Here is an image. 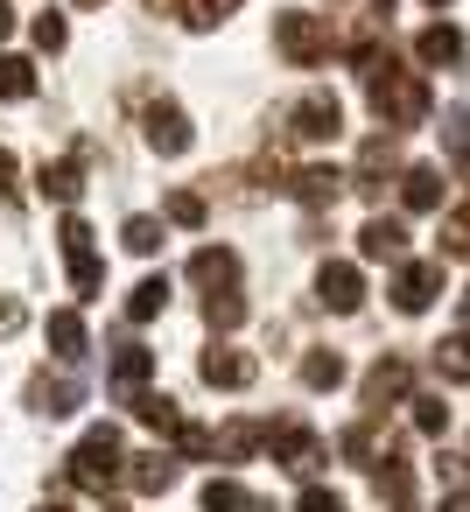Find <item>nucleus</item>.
I'll return each mask as SVG.
<instances>
[{"label": "nucleus", "instance_id": "nucleus-1", "mask_svg": "<svg viewBox=\"0 0 470 512\" xmlns=\"http://www.w3.org/2000/svg\"><path fill=\"white\" fill-rule=\"evenodd\" d=\"M64 477H71L78 491H113V484H127V442H120V428H113V421L85 428V442L64 456Z\"/></svg>", "mask_w": 470, "mask_h": 512}, {"label": "nucleus", "instance_id": "nucleus-2", "mask_svg": "<svg viewBox=\"0 0 470 512\" xmlns=\"http://www.w3.org/2000/svg\"><path fill=\"white\" fill-rule=\"evenodd\" d=\"M365 99H372L379 127H421V120H428V106H435V99H428V85H421L414 71H400L393 57L365 78Z\"/></svg>", "mask_w": 470, "mask_h": 512}, {"label": "nucleus", "instance_id": "nucleus-3", "mask_svg": "<svg viewBox=\"0 0 470 512\" xmlns=\"http://www.w3.org/2000/svg\"><path fill=\"white\" fill-rule=\"evenodd\" d=\"M274 50L295 71H316L337 50V29H330V15H274Z\"/></svg>", "mask_w": 470, "mask_h": 512}, {"label": "nucleus", "instance_id": "nucleus-4", "mask_svg": "<svg viewBox=\"0 0 470 512\" xmlns=\"http://www.w3.org/2000/svg\"><path fill=\"white\" fill-rule=\"evenodd\" d=\"M57 246H64V260H71V288H78V295H99V288H106V267H99V253H92V225H85L78 211H64Z\"/></svg>", "mask_w": 470, "mask_h": 512}, {"label": "nucleus", "instance_id": "nucleus-5", "mask_svg": "<svg viewBox=\"0 0 470 512\" xmlns=\"http://www.w3.org/2000/svg\"><path fill=\"white\" fill-rule=\"evenodd\" d=\"M141 134H148L155 155H190V141H197V134H190V113H183L176 99H148V106H141Z\"/></svg>", "mask_w": 470, "mask_h": 512}, {"label": "nucleus", "instance_id": "nucleus-6", "mask_svg": "<svg viewBox=\"0 0 470 512\" xmlns=\"http://www.w3.org/2000/svg\"><path fill=\"white\" fill-rule=\"evenodd\" d=\"M267 449H274V463H281V470H295V477H309V470L330 456V449H323V435H316V428H302V421H274V428H267Z\"/></svg>", "mask_w": 470, "mask_h": 512}, {"label": "nucleus", "instance_id": "nucleus-7", "mask_svg": "<svg viewBox=\"0 0 470 512\" xmlns=\"http://www.w3.org/2000/svg\"><path fill=\"white\" fill-rule=\"evenodd\" d=\"M288 134H295V141H337V134H344V106H337V92H309V99H295V106H288Z\"/></svg>", "mask_w": 470, "mask_h": 512}, {"label": "nucleus", "instance_id": "nucleus-8", "mask_svg": "<svg viewBox=\"0 0 470 512\" xmlns=\"http://www.w3.org/2000/svg\"><path fill=\"white\" fill-rule=\"evenodd\" d=\"M386 176H407V169H400V141H393V134H372V141L358 148L351 190H358V197H379V190H386Z\"/></svg>", "mask_w": 470, "mask_h": 512}, {"label": "nucleus", "instance_id": "nucleus-9", "mask_svg": "<svg viewBox=\"0 0 470 512\" xmlns=\"http://www.w3.org/2000/svg\"><path fill=\"white\" fill-rule=\"evenodd\" d=\"M435 295H442V260H407V267L393 274V309H400V316H421Z\"/></svg>", "mask_w": 470, "mask_h": 512}, {"label": "nucleus", "instance_id": "nucleus-10", "mask_svg": "<svg viewBox=\"0 0 470 512\" xmlns=\"http://www.w3.org/2000/svg\"><path fill=\"white\" fill-rule=\"evenodd\" d=\"M197 379L218 386V393H246V386L260 379V365H253L246 351H232V344H211V351L197 358Z\"/></svg>", "mask_w": 470, "mask_h": 512}, {"label": "nucleus", "instance_id": "nucleus-11", "mask_svg": "<svg viewBox=\"0 0 470 512\" xmlns=\"http://www.w3.org/2000/svg\"><path fill=\"white\" fill-rule=\"evenodd\" d=\"M29 407H36V414H50V421H64V414H78V407H85V379H71V372H50V365H43V372L29 379Z\"/></svg>", "mask_w": 470, "mask_h": 512}, {"label": "nucleus", "instance_id": "nucleus-12", "mask_svg": "<svg viewBox=\"0 0 470 512\" xmlns=\"http://www.w3.org/2000/svg\"><path fill=\"white\" fill-rule=\"evenodd\" d=\"M281 190H288L295 204L323 211V204H337V197L351 190V176H344V169H323V162H316V169H295V176H281Z\"/></svg>", "mask_w": 470, "mask_h": 512}, {"label": "nucleus", "instance_id": "nucleus-13", "mask_svg": "<svg viewBox=\"0 0 470 512\" xmlns=\"http://www.w3.org/2000/svg\"><path fill=\"white\" fill-rule=\"evenodd\" d=\"M316 302L337 309V316H351V309L365 302V274H358L351 260H323V274H316Z\"/></svg>", "mask_w": 470, "mask_h": 512}, {"label": "nucleus", "instance_id": "nucleus-14", "mask_svg": "<svg viewBox=\"0 0 470 512\" xmlns=\"http://www.w3.org/2000/svg\"><path fill=\"white\" fill-rule=\"evenodd\" d=\"M407 386H414V372H407V358H379V365L365 372V386H358V400H365V414H386L393 400H407Z\"/></svg>", "mask_w": 470, "mask_h": 512}, {"label": "nucleus", "instance_id": "nucleus-15", "mask_svg": "<svg viewBox=\"0 0 470 512\" xmlns=\"http://www.w3.org/2000/svg\"><path fill=\"white\" fill-rule=\"evenodd\" d=\"M36 190H43L50 204H64V211H71V204L85 197V148H78V155H64V162H43V169H36Z\"/></svg>", "mask_w": 470, "mask_h": 512}, {"label": "nucleus", "instance_id": "nucleus-16", "mask_svg": "<svg viewBox=\"0 0 470 512\" xmlns=\"http://www.w3.org/2000/svg\"><path fill=\"white\" fill-rule=\"evenodd\" d=\"M176 477H183V463H176L169 449H148V456H127V484H134L141 498H162V491H176Z\"/></svg>", "mask_w": 470, "mask_h": 512}, {"label": "nucleus", "instance_id": "nucleus-17", "mask_svg": "<svg viewBox=\"0 0 470 512\" xmlns=\"http://www.w3.org/2000/svg\"><path fill=\"white\" fill-rule=\"evenodd\" d=\"M148 372H155V351H141V344H120L113 365H106V379H113L120 400H141L148 393Z\"/></svg>", "mask_w": 470, "mask_h": 512}, {"label": "nucleus", "instance_id": "nucleus-18", "mask_svg": "<svg viewBox=\"0 0 470 512\" xmlns=\"http://www.w3.org/2000/svg\"><path fill=\"white\" fill-rule=\"evenodd\" d=\"M414 57H421L428 71H456V64H463V29H449V22H428V29L414 36Z\"/></svg>", "mask_w": 470, "mask_h": 512}, {"label": "nucleus", "instance_id": "nucleus-19", "mask_svg": "<svg viewBox=\"0 0 470 512\" xmlns=\"http://www.w3.org/2000/svg\"><path fill=\"white\" fill-rule=\"evenodd\" d=\"M190 281L211 288V295H218V288H239V253H232V246H197V253H190Z\"/></svg>", "mask_w": 470, "mask_h": 512}, {"label": "nucleus", "instance_id": "nucleus-20", "mask_svg": "<svg viewBox=\"0 0 470 512\" xmlns=\"http://www.w3.org/2000/svg\"><path fill=\"white\" fill-rule=\"evenodd\" d=\"M148 8H155V15H176L183 29H197V36H204V29H218V22L239 8V0H148Z\"/></svg>", "mask_w": 470, "mask_h": 512}, {"label": "nucleus", "instance_id": "nucleus-21", "mask_svg": "<svg viewBox=\"0 0 470 512\" xmlns=\"http://www.w3.org/2000/svg\"><path fill=\"white\" fill-rule=\"evenodd\" d=\"M358 253L365 260H400L407 253V225L400 218H365L358 225Z\"/></svg>", "mask_w": 470, "mask_h": 512}, {"label": "nucleus", "instance_id": "nucleus-22", "mask_svg": "<svg viewBox=\"0 0 470 512\" xmlns=\"http://www.w3.org/2000/svg\"><path fill=\"white\" fill-rule=\"evenodd\" d=\"M337 449H344L358 470H379V456H386V449H379V414H365L358 428H344V435H337Z\"/></svg>", "mask_w": 470, "mask_h": 512}, {"label": "nucleus", "instance_id": "nucleus-23", "mask_svg": "<svg viewBox=\"0 0 470 512\" xmlns=\"http://www.w3.org/2000/svg\"><path fill=\"white\" fill-rule=\"evenodd\" d=\"M162 309H169V274H141L134 295H127V316H134V323H155Z\"/></svg>", "mask_w": 470, "mask_h": 512}, {"label": "nucleus", "instance_id": "nucleus-24", "mask_svg": "<svg viewBox=\"0 0 470 512\" xmlns=\"http://www.w3.org/2000/svg\"><path fill=\"white\" fill-rule=\"evenodd\" d=\"M127 407H134L155 435H183V428H190V421H183V407H176L169 393H141V400H127Z\"/></svg>", "mask_w": 470, "mask_h": 512}, {"label": "nucleus", "instance_id": "nucleus-25", "mask_svg": "<svg viewBox=\"0 0 470 512\" xmlns=\"http://www.w3.org/2000/svg\"><path fill=\"white\" fill-rule=\"evenodd\" d=\"M400 204L407 211H435L442 204V169H407L400 176Z\"/></svg>", "mask_w": 470, "mask_h": 512}, {"label": "nucleus", "instance_id": "nucleus-26", "mask_svg": "<svg viewBox=\"0 0 470 512\" xmlns=\"http://www.w3.org/2000/svg\"><path fill=\"white\" fill-rule=\"evenodd\" d=\"M85 344H92V337H85V316H78V309H57V316H50V351H57V358H85Z\"/></svg>", "mask_w": 470, "mask_h": 512}, {"label": "nucleus", "instance_id": "nucleus-27", "mask_svg": "<svg viewBox=\"0 0 470 512\" xmlns=\"http://www.w3.org/2000/svg\"><path fill=\"white\" fill-rule=\"evenodd\" d=\"M302 386L309 393H337L344 386V358L337 351H302Z\"/></svg>", "mask_w": 470, "mask_h": 512}, {"label": "nucleus", "instance_id": "nucleus-28", "mask_svg": "<svg viewBox=\"0 0 470 512\" xmlns=\"http://www.w3.org/2000/svg\"><path fill=\"white\" fill-rule=\"evenodd\" d=\"M435 372H442L449 386H470V330H456V337L435 344Z\"/></svg>", "mask_w": 470, "mask_h": 512}, {"label": "nucleus", "instance_id": "nucleus-29", "mask_svg": "<svg viewBox=\"0 0 470 512\" xmlns=\"http://www.w3.org/2000/svg\"><path fill=\"white\" fill-rule=\"evenodd\" d=\"M260 442H267V428H260V421H232V428H218V456H225V463H246Z\"/></svg>", "mask_w": 470, "mask_h": 512}, {"label": "nucleus", "instance_id": "nucleus-30", "mask_svg": "<svg viewBox=\"0 0 470 512\" xmlns=\"http://www.w3.org/2000/svg\"><path fill=\"white\" fill-rule=\"evenodd\" d=\"M253 505H260V498H253L239 477H211V484H204V512H253Z\"/></svg>", "mask_w": 470, "mask_h": 512}, {"label": "nucleus", "instance_id": "nucleus-31", "mask_svg": "<svg viewBox=\"0 0 470 512\" xmlns=\"http://www.w3.org/2000/svg\"><path fill=\"white\" fill-rule=\"evenodd\" d=\"M120 246L141 253V260H155V253H162V218H127V225H120Z\"/></svg>", "mask_w": 470, "mask_h": 512}, {"label": "nucleus", "instance_id": "nucleus-32", "mask_svg": "<svg viewBox=\"0 0 470 512\" xmlns=\"http://www.w3.org/2000/svg\"><path fill=\"white\" fill-rule=\"evenodd\" d=\"M0 99H36V64L29 57H0Z\"/></svg>", "mask_w": 470, "mask_h": 512}, {"label": "nucleus", "instance_id": "nucleus-33", "mask_svg": "<svg viewBox=\"0 0 470 512\" xmlns=\"http://www.w3.org/2000/svg\"><path fill=\"white\" fill-rule=\"evenodd\" d=\"M204 323H211V330H239V323H246V302H239L232 288H218V295H204Z\"/></svg>", "mask_w": 470, "mask_h": 512}, {"label": "nucleus", "instance_id": "nucleus-34", "mask_svg": "<svg viewBox=\"0 0 470 512\" xmlns=\"http://www.w3.org/2000/svg\"><path fill=\"white\" fill-rule=\"evenodd\" d=\"M211 218V204L197 197V190H169V225H183V232H197Z\"/></svg>", "mask_w": 470, "mask_h": 512}, {"label": "nucleus", "instance_id": "nucleus-35", "mask_svg": "<svg viewBox=\"0 0 470 512\" xmlns=\"http://www.w3.org/2000/svg\"><path fill=\"white\" fill-rule=\"evenodd\" d=\"M442 253H449V260H470V204H456V211L442 218Z\"/></svg>", "mask_w": 470, "mask_h": 512}, {"label": "nucleus", "instance_id": "nucleus-36", "mask_svg": "<svg viewBox=\"0 0 470 512\" xmlns=\"http://www.w3.org/2000/svg\"><path fill=\"white\" fill-rule=\"evenodd\" d=\"M407 407H414V428H421V435H442V428H449V407H442V393H414Z\"/></svg>", "mask_w": 470, "mask_h": 512}, {"label": "nucleus", "instance_id": "nucleus-37", "mask_svg": "<svg viewBox=\"0 0 470 512\" xmlns=\"http://www.w3.org/2000/svg\"><path fill=\"white\" fill-rule=\"evenodd\" d=\"M442 141H449L456 162H470V106H449L442 113Z\"/></svg>", "mask_w": 470, "mask_h": 512}, {"label": "nucleus", "instance_id": "nucleus-38", "mask_svg": "<svg viewBox=\"0 0 470 512\" xmlns=\"http://www.w3.org/2000/svg\"><path fill=\"white\" fill-rule=\"evenodd\" d=\"M29 36H36V50H50V57H57V50H64V43H71V29H64V15H57V8H43V15H36V29H29Z\"/></svg>", "mask_w": 470, "mask_h": 512}, {"label": "nucleus", "instance_id": "nucleus-39", "mask_svg": "<svg viewBox=\"0 0 470 512\" xmlns=\"http://www.w3.org/2000/svg\"><path fill=\"white\" fill-rule=\"evenodd\" d=\"M295 512H344V498H337V491H323V484H309V491L295 498Z\"/></svg>", "mask_w": 470, "mask_h": 512}, {"label": "nucleus", "instance_id": "nucleus-40", "mask_svg": "<svg viewBox=\"0 0 470 512\" xmlns=\"http://www.w3.org/2000/svg\"><path fill=\"white\" fill-rule=\"evenodd\" d=\"M29 323V309H22V295H0V337H15Z\"/></svg>", "mask_w": 470, "mask_h": 512}, {"label": "nucleus", "instance_id": "nucleus-41", "mask_svg": "<svg viewBox=\"0 0 470 512\" xmlns=\"http://www.w3.org/2000/svg\"><path fill=\"white\" fill-rule=\"evenodd\" d=\"M15 197H22V183H15V155L0 148V204H15Z\"/></svg>", "mask_w": 470, "mask_h": 512}, {"label": "nucleus", "instance_id": "nucleus-42", "mask_svg": "<svg viewBox=\"0 0 470 512\" xmlns=\"http://www.w3.org/2000/svg\"><path fill=\"white\" fill-rule=\"evenodd\" d=\"M435 512H470V491H442V505Z\"/></svg>", "mask_w": 470, "mask_h": 512}, {"label": "nucleus", "instance_id": "nucleus-43", "mask_svg": "<svg viewBox=\"0 0 470 512\" xmlns=\"http://www.w3.org/2000/svg\"><path fill=\"white\" fill-rule=\"evenodd\" d=\"M15 36V0H0V43Z\"/></svg>", "mask_w": 470, "mask_h": 512}, {"label": "nucleus", "instance_id": "nucleus-44", "mask_svg": "<svg viewBox=\"0 0 470 512\" xmlns=\"http://www.w3.org/2000/svg\"><path fill=\"white\" fill-rule=\"evenodd\" d=\"M463 323H470V288H463Z\"/></svg>", "mask_w": 470, "mask_h": 512}, {"label": "nucleus", "instance_id": "nucleus-45", "mask_svg": "<svg viewBox=\"0 0 470 512\" xmlns=\"http://www.w3.org/2000/svg\"><path fill=\"white\" fill-rule=\"evenodd\" d=\"M36 512H71V505H36Z\"/></svg>", "mask_w": 470, "mask_h": 512}, {"label": "nucleus", "instance_id": "nucleus-46", "mask_svg": "<svg viewBox=\"0 0 470 512\" xmlns=\"http://www.w3.org/2000/svg\"><path fill=\"white\" fill-rule=\"evenodd\" d=\"M78 8H106V0H78Z\"/></svg>", "mask_w": 470, "mask_h": 512}, {"label": "nucleus", "instance_id": "nucleus-47", "mask_svg": "<svg viewBox=\"0 0 470 512\" xmlns=\"http://www.w3.org/2000/svg\"><path fill=\"white\" fill-rule=\"evenodd\" d=\"M253 512H274V505H267V498H260V505H253Z\"/></svg>", "mask_w": 470, "mask_h": 512}, {"label": "nucleus", "instance_id": "nucleus-48", "mask_svg": "<svg viewBox=\"0 0 470 512\" xmlns=\"http://www.w3.org/2000/svg\"><path fill=\"white\" fill-rule=\"evenodd\" d=\"M428 8H449V0H428Z\"/></svg>", "mask_w": 470, "mask_h": 512}]
</instances>
